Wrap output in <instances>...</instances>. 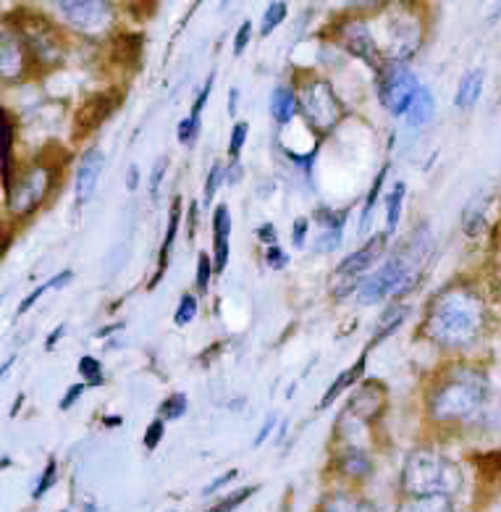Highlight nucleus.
Wrapping results in <instances>:
<instances>
[{
  "label": "nucleus",
  "mask_w": 501,
  "mask_h": 512,
  "mask_svg": "<svg viewBox=\"0 0 501 512\" xmlns=\"http://www.w3.org/2000/svg\"><path fill=\"white\" fill-rule=\"evenodd\" d=\"M124 423V418H119V415H108L105 418V426H121Z\"/></svg>",
  "instance_id": "54"
},
{
  "label": "nucleus",
  "mask_w": 501,
  "mask_h": 512,
  "mask_svg": "<svg viewBox=\"0 0 501 512\" xmlns=\"http://www.w3.org/2000/svg\"><path fill=\"white\" fill-rule=\"evenodd\" d=\"M229 234H231V213L226 205H218L213 213V266L216 274H223L229 266Z\"/></svg>",
  "instance_id": "15"
},
{
  "label": "nucleus",
  "mask_w": 501,
  "mask_h": 512,
  "mask_svg": "<svg viewBox=\"0 0 501 512\" xmlns=\"http://www.w3.org/2000/svg\"><path fill=\"white\" fill-rule=\"evenodd\" d=\"M223 179H226V166H223V163H213V169H210L208 174V182H205V203H213V197H216Z\"/></svg>",
  "instance_id": "35"
},
{
  "label": "nucleus",
  "mask_w": 501,
  "mask_h": 512,
  "mask_svg": "<svg viewBox=\"0 0 501 512\" xmlns=\"http://www.w3.org/2000/svg\"><path fill=\"white\" fill-rule=\"evenodd\" d=\"M302 116L318 134H326L344 119V103L326 79H310L300 90Z\"/></svg>",
  "instance_id": "5"
},
{
  "label": "nucleus",
  "mask_w": 501,
  "mask_h": 512,
  "mask_svg": "<svg viewBox=\"0 0 501 512\" xmlns=\"http://www.w3.org/2000/svg\"><path fill=\"white\" fill-rule=\"evenodd\" d=\"M184 410H187V397H184V394H171V397L163 402L158 413H161L163 421H176V418L184 415Z\"/></svg>",
  "instance_id": "33"
},
{
  "label": "nucleus",
  "mask_w": 501,
  "mask_h": 512,
  "mask_svg": "<svg viewBox=\"0 0 501 512\" xmlns=\"http://www.w3.org/2000/svg\"><path fill=\"white\" fill-rule=\"evenodd\" d=\"M103 163H105V155L103 150L98 148H90L87 153L82 155V161H79V169H77V205H84L95 195V187H98V179L103 174Z\"/></svg>",
  "instance_id": "11"
},
{
  "label": "nucleus",
  "mask_w": 501,
  "mask_h": 512,
  "mask_svg": "<svg viewBox=\"0 0 501 512\" xmlns=\"http://www.w3.org/2000/svg\"><path fill=\"white\" fill-rule=\"evenodd\" d=\"M258 491V486H244V489H237L234 494H229V497H223L221 502H216V505L210 507L208 512H231V510H237L242 502H247V499L252 497Z\"/></svg>",
  "instance_id": "28"
},
{
  "label": "nucleus",
  "mask_w": 501,
  "mask_h": 512,
  "mask_svg": "<svg viewBox=\"0 0 501 512\" xmlns=\"http://www.w3.org/2000/svg\"><path fill=\"white\" fill-rule=\"evenodd\" d=\"M486 224V211H483L481 203H470L465 211V232L467 234H478Z\"/></svg>",
  "instance_id": "34"
},
{
  "label": "nucleus",
  "mask_w": 501,
  "mask_h": 512,
  "mask_svg": "<svg viewBox=\"0 0 501 512\" xmlns=\"http://www.w3.org/2000/svg\"><path fill=\"white\" fill-rule=\"evenodd\" d=\"M21 405H24V394H19V400H16V405L11 407V418H16V415H19Z\"/></svg>",
  "instance_id": "55"
},
{
  "label": "nucleus",
  "mask_w": 501,
  "mask_h": 512,
  "mask_svg": "<svg viewBox=\"0 0 501 512\" xmlns=\"http://www.w3.org/2000/svg\"><path fill=\"white\" fill-rule=\"evenodd\" d=\"M137 187V169L129 171V190H134Z\"/></svg>",
  "instance_id": "56"
},
{
  "label": "nucleus",
  "mask_w": 501,
  "mask_h": 512,
  "mask_svg": "<svg viewBox=\"0 0 501 512\" xmlns=\"http://www.w3.org/2000/svg\"><path fill=\"white\" fill-rule=\"evenodd\" d=\"M462 486L460 468L433 449H415L402 468L407 497H452Z\"/></svg>",
  "instance_id": "3"
},
{
  "label": "nucleus",
  "mask_w": 501,
  "mask_h": 512,
  "mask_svg": "<svg viewBox=\"0 0 501 512\" xmlns=\"http://www.w3.org/2000/svg\"><path fill=\"white\" fill-rule=\"evenodd\" d=\"M24 66H27L24 43L19 40V35H11L8 29H3V37H0V77L3 82L19 79L24 74Z\"/></svg>",
  "instance_id": "13"
},
{
  "label": "nucleus",
  "mask_w": 501,
  "mask_h": 512,
  "mask_svg": "<svg viewBox=\"0 0 501 512\" xmlns=\"http://www.w3.org/2000/svg\"><path fill=\"white\" fill-rule=\"evenodd\" d=\"M237 106H239V90L234 87V90L229 92V113H231V116L237 113Z\"/></svg>",
  "instance_id": "53"
},
{
  "label": "nucleus",
  "mask_w": 501,
  "mask_h": 512,
  "mask_svg": "<svg viewBox=\"0 0 501 512\" xmlns=\"http://www.w3.org/2000/svg\"><path fill=\"white\" fill-rule=\"evenodd\" d=\"M71 279H74V271H61V274L53 276V279H50L48 284H50V289H63V287H66V284H69Z\"/></svg>",
  "instance_id": "50"
},
{
  "label": "nucleus",
  "mask_w": 501,
  "mask_h": 512,
  "mask_svg": "<svg viewBox=\"0 0 501 512\" xmlns=\"http://www.w3.org/2000/svg\"><path fill=\"white\" fill-rule=\"evenodd\" d=\"M50 289V284H42V287H37L35 292H32V295L27 297V300H21V305H19V316H24V313H27L29 308H32V305H35L37 300H40L42 295H45V292H48Z\"/></svg>",
  "instance_id": "47"
},
{
  "label": "nucleus",
  "mask_w": 501,
  "mask_h": 512,
  "mask_svg": "<svg viewBox=\"0 0 501 512\" xmlns=\"http://www.w3.org/2000/svg\"><path fill=\"white\" fill-rule=\"evenodd\" d=\"M418 90V77L404 61H386V66L378 71V98H381L383 108L394 116L410 111Z\"/></svg>",
  "instance_id": "6"
},
{
  "label": "nucleus",
  "mask_w": 501,
  "mask_h": 512,
  "mask_svg": "<svg viewBox=\"0 0 501 512\" xmlns=\"http://www.w3.org/2000/svg\"><path fill=\"white\" fill-rule=\"evenodd\" d=\"M339 468L344 476L349 478H368L373 473V463H370V457L362 452V449H344L339 455Z\"/></svg>",
  "instance_id": "18"
},
{
  "label": "nucleus",
  "mask_w": 501,
  "mask_h": 512,
  "mask_svg": "<svg viewBox=\"0 0 501 512\" xmlns=\"http://www.w3.org/2000/svg\"><path fill=\"white\" fill-rule=\"evenodd\" d=\"M323 512H376L370 502L357 497H349V494H336L323 505Z\"/></svg>",
  "instance_id": "26"
},
{
  "label": "nucleus",
  "mask_w": 501,
  "mask_h": 512,
  "mask_svg": "<svg viewBox=\"0 0 501 512\" xmlns=\"http://www.w3.org/2000/svg\"><path fill=\"white\" fill-rule=\"evenodd\" d=\"M404 192H407V184L397 182L391 187L389 197H386V232H394L399 224V216H402V203H404Z\"/></svg>",
  "instance_id": "24"
},
{
  "label": "nucleus",
  "mask_w": 501,
  "mask_h": 512,
  "mask_svg": "<svg viewBox=\"0 0 501 512\" xmlns=\"http://www.w3.org/2000/svg\"><path fill=\"white\" fill-rule=\"evenodd\" d=\"M63 331H66V326H63V323H61V326H58V329L53 331V334H50V337H48V342H45V350H53V347H56V342H58V339L63 337Z\"/></svg>",
  "instance_id": "52"
},
{
  "label": "nucleus",
  "mask_w": 501,
  "mask_h": 512,
  "mask_svg": "<svg viewBox=\"0 0 501 512\" xmlns=\"http://www.w3.org/2000/svg\"><path fill=\"white\" fill-rule=\"evenodd\" d=\"M197 316V300L192 295H181V302L179 308H176V316H174V323L176 326H187L192 318Z\"/></svg>",
  "instance_id": "36"
},
{
  "label": "nucleus",
  "mask_w": 501,
  "mask_h": 512,
  "mask_svg": "<svg viewBox=\"0 0 501 512\" xmlns=\"http://www.w3.org/2000/svg\"><path fill=\"white\" fill-rule=\"evenodd\" d=\"M397 512H454L452 497H407Z\"/></svg>",
  "instance_id": "21"
},
{
  "label": "nucleus",
  "mask_w": 501,
  "mask_h": 512,
  "mask_svg": "<svg viewBox=\"0 0 501 512\" xmlns=\"http://www.w3.org/2000/svg\"><path fill=\"white\" fill-rule=\"evenodd\" d=\"M318 218L323 221V234L315 242L318 253H331L341 245V232H344V218L347 213H331V211H318Z\"/></svg>",
  "instance_id": "17"
},
{
  "label": "nucleus",
  "mask_w": 501,
  "mask_h": 512,
  "mask_svg": "<svg viewBox=\"0 0 501 512\" xmlns=\"http://www.w3.org/2000/svg\"><path fill=\"white\" fill-rule=\"evenodd\" d=\"M420 266L407 253H394L376 274H370L368 279L360 284V295L357 300L362 305H376V302L386 300L389 295H404L418 284Z\"/></svg>",
  "instance_id": "4"
},
{
  "label": "nucleus",
  "mask_w": 501,
  "mask_h": 512,
  "mask_svg": "<svg viewBox=\"0 0 501 512\" xmlns=\"http://www.w3.org/2000/svg\"><path fill=\"white\" fill-rule=\"evenodd\" d=\"M383 247H386V234H376L368 245H362L357 253L341 260L334 271V279H331V292H334V297H347L349 292H355L357 284L365 281V271L381 258Z\"/></svg>",
  "instance_id": "8"
},
{
  "label": "nucleus",
  "mask_w": 501,
  "mask_h": 512,
  "mask_svg": "<svg viewBox=\"0 0 501 512\" xmlns=\"http://www.w3.org/2000/svg\"><path fill=\"white\" fill-rule=\"evenodd\" d=\"M247 134H250V124L247 121H239V124H234V132H231V158H237L239 153H242L244 142H247Z\"/></svg>",
  "instance_id": "39"
},
{
  "label": "nucleus",
  "mask_w": 501,
  "mask_h": 512,
  "mask_svg": "<svg viewBox=\"0 0 501 512\" xmlns=\"http://www.w3.org/2000/svg\"><path fill=\"white\" fill-rule=\"evenodd\" d=\"M0 145H3V182H6V190H8V187H11V145H14V124H11L8 111H3Z\"/></svg>",
  "instance_id": "25"
},
{
  "label": "nucleus",
  "mask_w": 501,
  "mask_h": 512,
  "mask_svg": "<svg viewBox=\"0 0 501 512\" xmlns=\"http://www.w3.org/2000/svg\"><path fill=\"white\" fill-rule=\"evenodd\" d=\"M486 323V308L481 297L465 289L444 292L431 302L425 316V337L441 347H467L481 337Z\"/></svg>",
  "instance_id": "1"
},
{
  "label": "nucleus",
  "mask_w": 501,
  "mask_h": 512,
  "mask_svg": "<svg viewBox=\"0 0 501 512\" xmlns=\"http://www.w3.org/2000/svg\"><path fill=\"white\" fill-rule=\"evenodd\" d=\"M79 376H84L87 386H98L103 384V365H100L98 358H90V355H84L79 360Z\"/></svg>",
  "instance_id": "29"
},
{
  "label": "nucleus",
  "mask_w": 501,
  "mask_h": 512,
  "mask_svg": "<svg viewBox=\"0 0 501 512\" xmlns=\"http://www.w3.org/2000/svg\"><path fill=\"white\" fill-rule=\"evenodd\" d=\"M166 163H168V158H161V161L155 163L153 176H150V195H153V200H158V187H161L163 174H166Z\"/></svg>",
  "instance_id": "43"
},
{
  "label": "nucleus",
  "mask_w": 501,
  "mask_h": 512,
  "mask_svg": "<svg viewBox=\"0 0 501 512\" xmlns=\"http://www.w3.org/2000/svg\"><path fill=\"white\" fill-rule=\"evenodd\" d=\"M179 221H181V200H179V197H176L174 208H171V216H168L166 239H163V247H161V266H158V274H155V279L150 281V289H153L155 284H158V281L163 279V274H166L168 255H171V247H174L176 232H179Z\"/></svg>",
  "instance_id": "19"
},
{
  "label": "nucleus",
  "mask_w": 501,
  "mask_h": 512,
  "mask_svg": "<svg viewBox=\"0 0 501 512\" xmlns=\"http://www.w3.org/2000/svg\"><path fill=\"white\" fill-rule=\"evenodd\" d=\"M362 373H365V355H360V360H357L355 365H352V368H347V371L344 373H339V379L334 381V384H331V389H328L326 394H323V400H321V410L323 407H328L331 405V402L336 400V397H339L341 392H344V389H349V386L355 384L357 381V376H362Z\"/></svg>",
  "instance_id": "22"
},
{
  "label": "nucleus",
  "mask_w": 501,
  "mask_h": 512,
  "mask_svg": "<svg viewBox=\"0 0 501 512\" xmlns=\"http://www.w3.org/2000/svg\"><path fill=\"white\" fill-rule=\"evenodd\" d=\"M50 190H53V169L50 166H32L6 190L8 211L14 216H29L45 203Z\"/></svg>",
  "instance_id": "7"
},
{
  "label": "nucleus",
  "mask_w": 501,
  "mask_h": 512,
  "mask_svg": "<svg viewBox=\"0 0 501 512\" xmlns=\"http://www.w3.org/2000/svg\"><path fill=\"white\" fill-rule=\"evenodd\" d=\"M433 108H436V103H433V95L425 87H420L418 95H415V100H412L410 111H407V119H410L412 127H423V124H428V119L433 116Z\"/></svg>",
  "instance_id": "23"
},
{
  "label": "nucleus",
  "mask_w": 501,
  "mask_h": 512,
  "mask_svg": "<svg viewBox=\"0 0 501 512\" xmlns=\"http://www.w3.org/2000/svg\"><path fill=\"white\" fill-rule=\"evenodd\" d=\"M56 478H58V465H56V460H50V463L45 465V470H42L40 481H37L35 489H32V497L35 499L45 497V494H48L53 486H56Z\"/></svg>",
  "instance_id": "32"
},
{
  "label": "nucleus",
  "mask_w": 501,
  "mask_h": 512,
  "mask_svg": "<svg viewBox=\"0 0 501 512\" xmlns=\"http://www.w3.org/2000/svg\"><path fill=\"white\" fill-rule=\"evenodd\" d=\"M258 237L263 239V242H268V245H276V232H273V224H263L258 229Z\"/></svg>",
  "instance_id": "51"
},
{
  "label": "nucleus",
  "mask_w": 501,
  "mask_h": 512,
  "mask_svg": "<svg viewBox=\"0 0 501 512\" xmlns=\"http://www.w3.org/2000/svg\"><path fill=\"white\" fill-rule=\"evenodd\" d=\"M197 132H200V119L195 116H187V119H181L179 124V142L181 145H192L197 140Z\"/></svg>",
  "instance_id": "38"
},
{
  "label": "nucleus",
  "mask_w": 501,
  "mask_h": 512,
  "mask_svg": "<svg viewBox=\"0 0 501 512\" xmlns=\"http://www.w3.org/2000/svg\"><path fill=\"white\" fill-rule=\"evenodd\" d=\"M300 108V95L292 90V87H276L271 95V116L276 119L279 127H286V124H292L294 113Z\"/></svg>",
  "instance_id": "16"
},
{
  "label": "nucleus",
  "mask_w": 501,
  "mask_h": 512,
  "mask_svg": "<svg viewBox=\"0 0 501 512\" xmlns=\"http://www.w3.org/2000/svg\"><path fill=\"white\" fill-rule=\"evenodd\" d=\"M250 35H252V24L244 22L237 32V40H234V53H237V56H242L244 53L247 43H250Z\"/></svg>",
  "instance_id": "44"
},
{
  "label": "nucleus",
  "mask_w": 501,
  "mask_h": 512,
  "mask_svg": "<svg viewBox=\"0 0 501 512\" xmlns=\"http://www.w3.org/2000/svg\"><path fill=\"white\" fill-rule=\"evenodd\" d=\"M488 397V379L481 371L457 368L433 386L428 413L433 421H465L478 413Z\"/></svg>",
  "instance_id": "2"
},
{
  "label": "nucleus",
  "mask_w": 501,
  "mask_h": 512,
  "mask_svg": "<svg viewBox=\"0 0 501 512\" xmlns=\"http://www.w3.org/2000/svg\"><path fill=\"white\" fill-rule=\"evenodd\" d=\"M234 478H237V470H229V473H223V476H218L216 481H213V484L205 486V489H202V494H205V497H210V494H216V491L221 489V486H226V484H229V481H234Z\"/></svg>",
  "instance_id": "45"
},
{
  "label": "nucleus",
  "mask_w": 501,
  "mask_h": 512,
  "mask_svg": "<svg viewBox=\"0 0 501 512\" xmlns=\"http://www.w3.org/2000/svg\"><path fill=\"white\" fill-rule=\"evenodd\" d=\"M404 316H407V308H394V310H386L381 318V323H378L376 329V342H381L383 337H389L391 331L397 329L399 323L404 321Z\"/></svg>",
  "instance_id": "31"
},
{
  "label": "nucleus",
  "mask_w": 501,
  "mask_h": 512,
  "mask_svg": "<svg viewBox=\"0 0 501 512\" xmlns=\"http://www.w3.org/2000/svg\"><path fill=\"white\" fill-rule=\"evenodd\" d=\"M265 263L279 271V268H286V263H289V255H286L281 247L273 245V247H268V250H265Z\"/></svg>",
  "instance_id": "42"
},
{
  "label": "nucleus",
  "mask_w": 501,
  "mask_h": 512,
  "mask_svg": "<svg viewBox=\"0 0 501 512\" xmlns=\"http://www.w3.org/2000/svg\"><path fill=\"white\" fill-rule=\"evenodd\" d=\"M163 431H166V423H163V418H155L150 426H147L145 431V447L147 449H155L158 444H161L163 439Z\"/></svg>",
  "instance_id": "41"
},
{
  "label": "nucleus",
  "mask_w": 501,
  "mask_h": 512,
  "mask_svg": "<svg viewBox=\"0 0 501 512\" xmlns=\"http://www.w3.org/2000/svg\"><path fill=\"white\" fill-rule=\"evenodd\" d=\"M58 11L77 32L90 37L103 35L113 19L111 3H105V0H63L58 3Z\"/></svg>",
  "instance_id": "10"
},
{
  "label": "nucleus",
  "mask_w": 501,
  "mask_h": 512,
  "mask_svg": "<svg viewBox=\"0 0 501 512\" xmlns=\"http://www.w3.org/2000/svg\"><path fill=\"white\" fill-rule=\"evenodd\" d=\"M386 171H389V166H383V169L378 171L376 182H373L368 197H365V208H362V218H360V232L362 234L368 232V221L373 218V211H376V203H378V195H381V187H383V179H386Z\"/></svg>",
  "instance_id": "27"
},
{
  "label": "nucleus",
  "mask_w": 501,
  "mask_h": 512,
  "mask_svg": "<svg viewBox=\"0 0 501 512\" xmlns=\"http://www.w3.org/2000/svg\"><path fill=\"white\" fill-rule=\"evenodd\" d=\"M84 389H87V384H74V386H69V392H66V397H63V400H61V410H69V407L74 405V402H77L79 397H82Z\"/></svg>",
  "instance_id": "46"
},
{
  "label": "nucleus",
  "mask_w": 501,
  "mask_h": 512,
  "mask_svg": "<svg viewBox=\"0 0 501 512\" xmlns=\"http://www.w3.org/2000/svg\"><path fill=\"white\" fill-rule=\"evenodd\" d=\"M286 14H289V8H286V3H271V6H268V11H265V14H263V24H260V32H263V37L271 35L273 29H276L281 22H284Z\"/></svg>",
  "instance_id": "30"
},
{
  "label": "nucleus",
  "mask_w": 501,
  "mask_h": 512,
  "mask_svg": "<svg viewBox=\"0 0 501 512\" xmlns=\"http://www.w3.org/2000/svg\"><path fill=\"white\" fill-rule=\"evenodd\" d=\"M341 43L347 45L355 56L365 58L368 64H373L376 69H383V61H381V53H378V45L376 40H373V35H370V29L365 27L362 22H349L347 27H344V32H341Z\"/></svg>",
  "instance_id": "12"
},
{
  "label": "nucleus",
  "mask_w": 501,
  "mask_h": 512,
  "mask_svg": "<svg viewBox=\"0 0 501 512\" xmlns=\"http://www.w3.org/2000/svg\"><path fill=\"white\" fill-rule=\"evenodd\" d=\"M213 82H216V71H210V74H208V79H205V87H202L200 95H197L195 108H192V113H189V116H195V119H200L202 108L208 106V98H210V90H213Z\"/></svg>",
  "instance_id": "40"
},
{
  "label": "nucleus",
  "mask_w": 501,
  "mask_h": 512,
  "mask_svg": "<svg viewBox=\"0 0 501 512\" xmlns=\"http://www.w3.org/2000/svg\"><path fill=\"white\" fill-rule=\"evenodd\" d=\"M213 274H216V266H213V260L202 253L200 258H197V289H200V292H208L210 276H213Z\"/></svg>",
  "instance_id": "37"
},
{
  "label": "nucleus",
  "mask_w": 501,
  "mask_h": 512,
  "mask_svg": "<svg viewBox=\"0 0 501 512\" xmlns=\"http://www.w3.org/2000/svg\"><path fill=\"white\" fill-rule=\"evenodd\" d=\"M483 92V71L475 69V71H467L465 77H462L460 82V90H457V98H454V103L460 108H470L478 103V98H481Z\"/></svg>",
  "instance_id": "20"
},
{
  "label": "nucleus",
  "mask_w": 501,
  "mask_h": 512,
  "mask_svg": "<svg viewBox=\"0 0 501 512\" xmlns=\"http://www.w3.org/2000/svg\"><path fill=\"white\" fill-rule=\"evenodd\" d=\"M276 423H279V418H276V415H271V418L263 423V428L258 431V439H255V447H260V444H263L265 439L271 436V431H273V426H276Z\"/></svg>",
  "instance_id": "49"
},
{
  "label": "nucleus",
  "mask_w": 501,
  "mask_h": 512,
  "mask_svg": "<svg viewBox=\"0 0 501 512\" xmlns=\"http://www.w3.org/2000/svg\"><path fill=\"white\" fill-rule=\"evenodd\" d=\"M307 218H297V221H294V234H292V242H294V247H302L305 245V234H307Z\"/></svg>",
  "instance_id": "48"
},
{
  "label": "nucleus",
  "mask_w": 501,
  "mask_h": 512,
  "mask_svg": "<svg viewBox=\"0 0 501 512\" xmlns=\"http://www.w3.org/2000/svg\"><path fill=\"white\" fill-rule=\"evenodd\" d=\"M116 103H119V95H116V92H108V95H95V98L87 100V103H84L77 113L79 134H87V132H92L95 127H100V124H103V121L111 116L113 108H116Z\"/></svg>",
  "instance_id": "14"
},
{
  "label": "nucleus",
  "mask_w": 501,
  "mask_h": 512,
  "mask_svg": "<svg viewBox=\"0 0 501 512\" xmlns=\"http://www.w3.org/2000/svg\"><path fill=\"white\" fill-rule=\"evenodd\" d=\"M21 43L27 45L29 53L40 61V64H58L63 56V45L58 40V32L53 24L40 14H27L24 19L16 22Z\"/></svg>",
  "instance_id": "9"
}]
</instances>
